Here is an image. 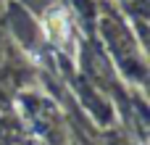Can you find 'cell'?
Masks as SVG:
<instances>
[{"mask_svg": "<svg viewBox=\"0 0 150 145\" xmlns=\"http://www.w3.org/2000/svg\"><path fill=\"white\" fill-rule=\"evenodd\" d=\"M47 32H50V37H53L58 45L66 48V42H69V21H66V16H63L61 11H53V13L47 16Z\"/></svg>", "mask_w": 150, "mask_h": 145, "instance_id": "6da1fadb", "label": "cell"}]
</instances>
